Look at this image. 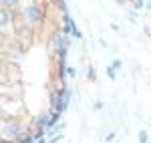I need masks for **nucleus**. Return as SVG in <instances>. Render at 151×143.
<instances>
[{
    "label": "nucleus",
    "mask_w": 151,
    "mask_h": 143,
    "mask_svg": "<svg viewBox=\"0 0 151 143\" xmlns=\"http://www.w3.org/2000/svg\"><path fill=\"white\" fill-rule=\"evenodd\" d=\"M22 16L28 20V22H38L42 18V8L36 6V4H30V6H24L22 8Z\"/></svg>",
    "instance_id": "nucleus-1"
},
{
    "label": "nucleus",
    "mask_w": 151,
    "mask_h": 143,
    "mask_svg": "<svg viewBox=\"0 0 151 143\" xmlns=\"http://www.w3.org/2000/svg\"><path fill=\"white\" fill-rule=\"evenodd\" d=\"M8 133H10V135H18V133H20V123H18V121H10V123H8Z\"/></svg>",
    "instance_id": "nucleus-2"
},
{
    "label": "nucleus",
    "mask_w": 151,
    "mask_h": 143,
    "mask_svg": "<svg viewBox=\"0 0 151 143\" xmlns=\"http://www.w3.org/2000/svg\"><path fill=\"white\" fill-rule=\"evenodd\" d=\"M18 2H20V0H2V8L12 10V8H16V6H18Z\"/></svg>",
    "instance_id": "nucleus-3"
},
{
    "label": "nucleus",
    "mask_w": 151,
    "mask_h": 143,
    "mask_svg": "<svg viewBox=\"0 0 151 143\" xmlns=\"http://www.w3.org/2000/svg\"><path fill=\"white\" fill-rule=\"evenodd\" d=\"M107 75H109V79H115V67H109L107 69Z\"/></svg>",
    "instance_id": "nucleus-4"
},
{
    "label": "nucleus",
    "mask_w": 151,
    "mask_h": 143,
    "mask_svg": "<svg viewBox=\"0 0 151 143\" xmlns=\"http://www.w3.org/2000/svg\"><path fill=\"white\" fill-rule=\"evenodd\" d=\"M145 141H147V133L143 131V133L139 135V143H145Z\"/></svg>",
    "instance_id": "nucleus-5"
},
{
    "label": "nucleus",
    "mask_w": 151,
    "mask_h": 143,
    "mask_svg": "<svg viewBox=\"0 0 151 143\" xmlns=\"http://www.w3.org/2000/svg\"><path fill=\"white\" fill-rule=\"evenodd\" d=\"M113 139H115V133H109V135L105 137V141H113Z\"/></svg>",
    "instance_id": "nucleus-6"
},
{
    "label": "nucleus",
    "mask_w": 151,
    "mask_h": 143,
    "mask_svg": "<svg viewBox=\"0 0 151 143\" xmlns=\"http://www.w3.org/2000/svg\"><path fill=\"white\" fill-rule=\"evenodd\" d=\"M38 143H45V141H42V139H38Z\"/></svg>",
    "instance_id": "nucleus-7"
}]
</instances>
